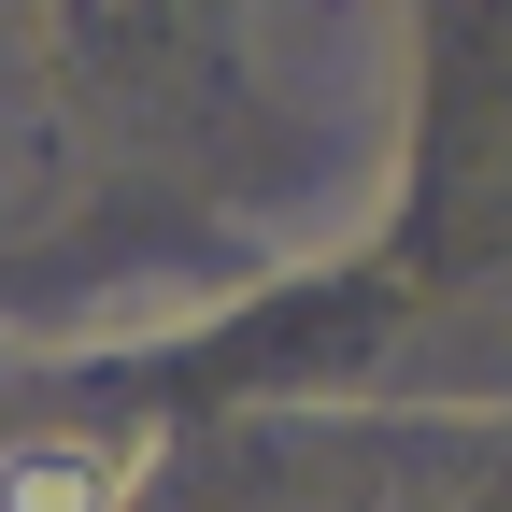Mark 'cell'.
<instances>
[{
  "instance_id": "6da1fadb",
  "label": "cell",
  "mask_w": 512,
  "mask_h": 512,
  "mask_svg": "<svg viewBox=\"0 0 512 512\" xmlns=\"http://www.w3.org/2000/svg\"><path fill=\"white\" fill-rule=\"evenodd\" d=\"M143 441H15L0 456V512H128Z\"/></svg>"
}]
</instances>
